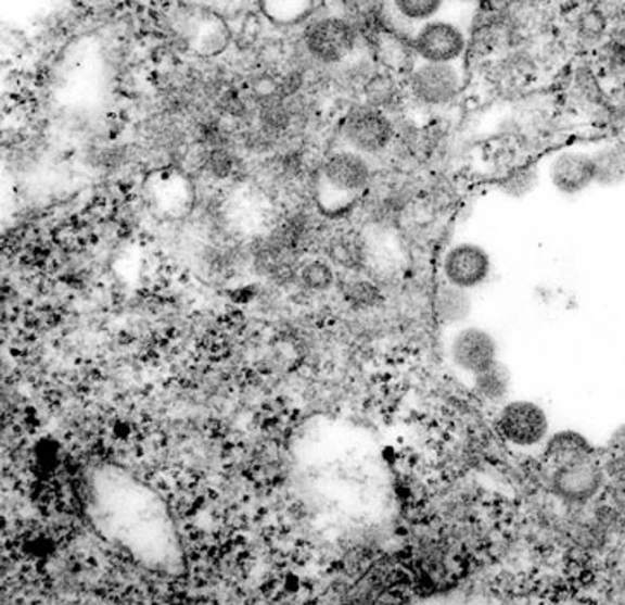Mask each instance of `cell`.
Returning <instances> with one entry per match:
<instances>
[{
	"label": "cell",
	"mask_w": 625,
	"mask_h": 605,
	"mask_svg": "<svg viewBox=\"0 0 625 605\" xmlns=\"http://www.w3.org/2000/svg\"><path fill=\"white\" fill-rule=\"evenodd\" d=\"M410 46L417 61L458 64L470 52V34L461 23L439 16L414 31Z\"/></svg>",
	"instance_id": "1"
},
{
	"label": "cell",
	"mask_w": 625,
	"mask_h": 605,
	"mask_svg": "<svg viewBox=\"0 0 625 605\" xmlns=\"http://www.w3.org/2000/svg\"><path fill=\"white\" fill-rule=\"evenodd\" d=\"M408 87L414 101L425 108H446L460 98L465 87L463 63L441 64L414 61Z\"/></svg>",
	"instance_id": "2"
},
{
	"label": "cell",
	"mask_w": 625,
	"mask_h": 605,
	"mask_svg": "<svg viewBox=\"0 0 625 605\" xmlns=\"http://www.w3.org/2000/svg\"><path fill=\"white\" fill-rule=\"evenodd\" d=\"M498 429L513 446L534 449L548 440V414L531 400H510L499 411Z\"/></svg>",
	"instance_id": "3"
},
{
	"label": "cell",
	"mask_w": 625,
	"mask_h": 605,
	"mask_svg": "<svg viewBox=\"0 0 625 605\" xmlns=\"http://www.w3.org/2000/svg\"><path fill=\"white\" fill-rule=\"evenodd\" d=\"M604 478L603 466L592 457L554 467L549 483L553 495L565 504L584 505L600 495Z\"/></svg>",
	"instance_id": "4"
},
{
	"label": "cell",
	"mask_w": 625,
	"mask_h": 605,
	"mask_svg": "<svg viewBox=\"0 0 625 605\" xmlns=\"http://www.w3.org/2000/svg\"><path fill=\"white\" fill-rule=\"evenodd\" d=\"M493 263L489 253L473 242H458L443 256L444 282L452 288L472 291L489 279Z\"/></svg>",
	"instance_id": "5"
},
{
	"label": "cell",
	"mask_w": 625,
	"mask_h": 605,
	"mask_svg": "<svg viewBox=\"0 0 625 605\" xmlns=\"http://www.w3.org/2000/svg\"><path fill=\"white\" fill-rule=\"evenodd\" d=\"M309 54L321 63L335 64L353 54L358 42L355 26L343 17H323L309 26L305 37Z\"/></svg>",
	"instance_id": "6"
},
{
	"label": "cell",
	"mask_w": 625,
	"mask_h": 605,
	"mask_svg": "<svg viewBox=\"0 0 625 605\" xmlns=\"http://www.w3.org/2000/svg\"><path fill=\"white\" fill-rule=\"evenodd\" d=\"M344 137L361 156L379 154L393 142L394 127L381 110L361 108L353 111L344 122Z\"/></svg>",
	"instance_id": "7"
},
{
	"label": "cell",
	"mask_w": 625,
	"mask_h": 605,
	"mask_svg": "<svg viewBox=\"0 0 625 605\" xmlns=\"http://www.w3.org/2000/svg\"><path fill=\"white\" fill-rule=\"evenodd\" d=\"M498 353L495 336L475 326L458 330L449 346L452 364L472 377L493 367L498 362Z\"/></svg>",
	"instance_id": "8"
},
{
	"label": "cell",
	"mask_w": 625,
	"mask_h": 605,
	"mask_svg": "<svg viewBox=\"0 0 625 605\" xmlns=\"http://www.w3.org/2000/svg\"><path fill=\"white\" fill-rule=\"evenodd\" d=\"M372 169L361 154L343 151L327 160L321 180L329 191L346 198H355L367 189Z\"/></svg>",
	"instance_id": "9"
},
{
	"label": "cell",
	"mask_w": 625,
	"mask_h": 605,
	"mask_svg": "<svg viewBox=\"0 0 625 605\" xmlns=\"http://www.w3.org/2000/svg\"><path fill=\"white\" fill-rule=\"evenodd\" d=\"M549 178L558 192L581 194L596 182L595 157L584 151H563L551 162Z\"/></svg>",
	"instance_id": "10"
},
{
	"label": "cell",
	"mask_w": 625,
	"mask_h": 605,
	"mask_svg": "<svg viewBox=\"0 0 625 605\" xmlns=\"http://www.w3.org/2000/svg\"><path fill=\"white\" fill-rule=\"evenodd\" d=\"M446 5L448 4L441 0H401L385 5L390 9V13L385 14L394 25V34L410 42L414 31L422 28L425 23L439 17Z\"/></svg>",
	"instance_id": "11"
},
{
	"label": "cell",
	"mask_w": 625,
	"mask_h": 605,
	"mask_svg": "<svg viewBox=\"0 0 625 605\" xmlns=\"http://www.w3.org/2000/svg\"><path fill=\"white\" fill-rule=\"evenodd\" d=\"M545 457L553 467L571 464V462L584 461L595 457L591 443L581 432L572 429L557 431L545 441Z\"/></svg>",
	"instance_id": "12"
},
{
	"label": "cell",
	"mask_w": 625,
	"mask_h": 605,
	"mask_svg": "<svg viewBox=\"0 0 625 605\" xmlns=\"http://www.w3.org/2000/svg\"><path fill=\"white\" fill-rule=\"evenodd\" d=\"M434 308L435 315L443 324L452 326V324L465 323L472 314V298L469 291L444 283L435 294Z\"/></svg>",
	"instance_id": "13"
},
{
	"label": "cell",
	"mask_w": 625,
	"mask_h": 605,
	"mask_svg": "<svg viewBox=\"0 0 625 605\" xmlns=\"http://www.w3.org/2000/svg\"><path fill=\"white\" fill-rule=\"evenodd\" d=\"M596 165V184L617 186L625 182V146H607L592 154Z\"/></svg>",
	"instance_id": "14"
},
{
	"label": "cell",
	"mask_w": 625,
	"mask_h": 605,
	"mask_svg": "<svg viewBox=\"0 0 625 605\" xmlns=\"http://www.w3.org/2000/svg\"><path fill=\"white\" fill-rule=\"evenodd\" d=\"M473 381L481 399L487 402H501L510 390L511 379L508 368L498 361L493 367L473 377Z\"/></svg>",
	"instance_id": "15"
},
{
	"label": "cell",
	"mask_w": 625,
	"mask_h": 605,
	"mask_svg": "<svg viewBox=\"0 0 625 605\" xmlns=\"http://www.w3.org/2000/svg\"><path fill=\"white\" fill-rule=\"evenodd\" d=\"M574 30L577 39L587 46L601 42L609 30V16L596 5L583 9L575 16Z\"/></svg>",
	"instance_id": "16"
},
{
	"label": "cell",
	"mask_w": 625,
	"mask_h": 605,
	"mask_svg": "<svg viewBox=\"0 0 625 605\" xmlns=\"http://www.w3.org/2000/svg\"><path fill=\"white\" fill-rule=\"evenodd\" d=\"M301 279L305 282L306 288L315 291H326L334 283V272L323 262L308 263L303 272Z\"/></svg>",
	"instance_id": "17"
},
{
	"label": "cell",
	"mask_w": 625,
	"mask_h": 605,
	"mask_svg": "<svg viewBox=\"0 0 625 605\" xmlns=\"http://www.w3.org/2000/svg\"><path fill=\"white\" fill-rule=\"evenodd\" d=\"M536 180L537 175L533 168L520 169V172L511 175V177L505 178L503 182L499 184V187L503 189L505 194L513 196V198H522V196L533 191L534 186H536Z\"/></svg>",
	"instance_id": "18"
},
{
	"label": "cell",
	"mask_w": 625,
	"mask_h": 605,
	"mask_svg": "<svg viewBox=\"0 0 625 605\" xmlns=\"http://www.w3.org/2000/svg\"><path fill=\"white\" fill-rule=\"evenodd\" d=\"M330 256L335 263L346 268L358 267L359 260H361L355 242L347 241V239H341V241H335L334 244L330 245Z\"/></svg>",
	"instance_id": "19"
},
{
	"label": "cell",
	"mask_w": 625,
	"mask_h": 605,
	"mask_svg": "<svg viewBox=\"0 0 625 605\" xmlns=\"http://www.w3.org/2000/svg\"><path fill=\"white\" fill-rule=\"evenodd\" d=\"M347 300L353 305L372 306L381 300V292L370 282H355L347 288Z\"/></svg>",
	"instance_id": "20"
},
{
	"label": "cell",
	"mask_w": 625,
	"mask_h": 605,
	"mask_svg": "<svg viewBox=\"0 0 625 605\" xmlns=\"http://www.w3.org/2000/svg\"><path fill=\"white\" fill-rule=\"evenodd\" d=\"M263 122L271 128H282L288 125V111L280 104L279 99L268 102L267 106L263 108Z\"/></svg>",
	"instance_id": "21"
},
{
	"label": "cell",
	"mask_w": 625,
	"mask_h": 605,
	"mask_svg": "<svg viewBox=\"0 0 625 605\" xmlns=\"http://www.w3.org/2000/svg\"><path fill=\"white\" fill-rule=\"evenodd\" d=\"M604 475L612 481L625 479V449H613L610 457L603 464Z\"/></svg>",
	"instance_id": "22"
},
{
	"label": "cell",
	"mask_w": 625,
	"mask_h": 605,
	"mask_svg": "<svg viewBox=\"0 0 625 605\" xmlns=\"http://www.w3.org/2000/svg\"><path fill=\"white\" fill-rule=\"evenodd\" d=\"M209 165H212V172L218 177H225L229 175L230 168H232V162H230L229 154L218 149L212 154V160H209Z\"/></svg>",
	"instance_id": "23"
},
{
	"label": "cell",
	"mask_w": 625,
	"mask_h": 605,
	"mask_svg": "<svg viewBox=\"0 0 625 605\" xmlns=\"http://www.w3.org/2000/svg\"><path fill=\"white\" fill-rule=\"evenodd\" d=\"M610 496H612L613 504H615L618 511H625V479H622V481H612Z\"/></svg>",
	"instance_id": "24"
},
{
	"label": "cell",
	"mask_w": 625,
	"mask_h": 605,
	"mask_svg": "<svg viewBox=\"0 0 625 605\" xmlns=\"http://www.w3.org/2000/svg\"><path fill=\"white\" fill-rule=\"evenodd\" d=\"M612 446L613 449H625V424L613 432Z\"/></svg>",
	"instance_id": "25"
}]
</instances>
